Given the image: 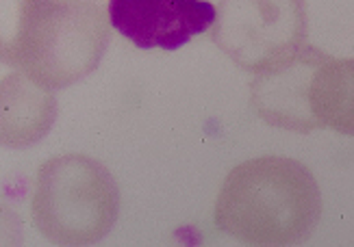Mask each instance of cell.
Instances as JSON below:
<instances>
[{"label":"cell","mask_w":354,"mask_h":247,"mask_svg":"<svg viewBox=\"0 0 354 247\" xmlns=\"http://www.w3.org/2000/svg\"><path fill=\"white\" fill-rule=\"evenodd\" d=\"M309 106L317 128H333L354 137V59L328 57L315 70Z\"/></svg>","instance_id":"cell-8"},{"label":"cell","mask_w":354,"mask_h":247,"mask_svg":"<svg viewBox=\"0 0 354 247\" xmlns=\"http://www.w3.org/2000/svg\"><path fill=\"white\" fill-rule=\"evenodd\" d=\"M304 35V0H220L213 24L218 48L252 74L296 52Z\"/></svg>","instance_id":"cell-4"},{"label":"cell","mask_w":354,"mask_h":247,"mask_svg":"<svg viewBox=\"0 0 354 247\" xmlns=\"http://www.w3.org/2000/svg\"><path fill=\"white\" fill-rule=\"evenodd\" d=\"M120 191L98 161L68 154L39 167L30 215L39 233L57 245H91L118 219Z\"/></svg>","instance_id":"cell-3"},{"label":"cell","mask_w":354,"mask_h":247,"mask_svg":"<svg viewBox=\"0 0 354 247\" xmlns=\"http://www.w3.org/2000/svg\"><path fill=\"white\" fill-rule=\"evenodd\" d=\"M109 18L122 37L142 50H176L218 20L209 0H109Z\"/></svg>","instance_id":"cell-5"},{"label":"cell","mask_w":354,"mask_h":247,"mask_svg":"<svg viewBox=\"0 0 354 247\" xmlns=\"http://www.w3.org/2000/svg\"><path fill=\"white\" fill-rule=\"evenodd\" d=\"M109 22L91 0H3V61L44 89L70 87L98 68Z\"/></svg>","instance_id":"cell-1"},{"label":"cell","mask_w":354,"mask_h":247,"mask_svg":"<svg viewBox=\"0 0 354 247\" xmlns=\"http://www.w3.org/2000/svg\"><path fill=\"white\" fill-rule=\"evenodd\" d=\"M326 59V52L302 43L296 52L254 74L250 87L257 115L270 126L296 132L315 130L317 124L309 106V87L315 70Z\"/></svg>","instance_id":"cell-6"},{"label":"cell","mask_w":354,"mask_h":247,"mask_svg":"<svg viewBox=\"0 0 354 247\" xmlns=\"http://www.w3.org/2000/svg\"><path fill=\"white\" fill-rule=\"evenodd\" d=\"M50 89L33 83L24 72L3 79V144L22 148L35 144L50 130L55 119Z\"/></svg>","instance_id":"cell-7"},{"label":"cell","mask_w":354,"mask_h":247,"mask_svg":"<svg viewBox=\"0 0 354 247\" xmlns=\"http://www.w3.org/2000/svg\"><path fill=\"white\" fill-rule=\"evenodd\" d=\"M322 197L313 174L285 157L245 161L215 202V226L248 245H298L317 226Z\"/></svg>","instance_id":"cell-2"}]
</instances>
